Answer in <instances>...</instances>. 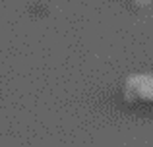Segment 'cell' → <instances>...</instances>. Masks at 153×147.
Instances as JSON below:
<instances>
[{"label": "cell", "instance_id": "2", "mask_svg": "<svg viewBox=\"0 0 153 147\" xmlns=\"http://www.w3.org/2000/svg\"><path fill=\"white\" fill-rule=\"evenodd\" d=\"M130 2H132V6H134L136 10H143V8L149 6L153 0H130Z\"/></svg>", "mask_w": 153, "mask_h": 147}, {"label": "cell", "instance_id": "1", "mask_svg": "<svg viewBox=\"0 0 153 147\" xmlns=\"http://www.w3.org/2000/svg\"><path fill=\"white\" fill-rule=\"evenodd\" d=\"M124 99L126 101H134V99L153 101V78H149V75H132L124 85Z\"/></svg>", "mask_w": 153, "mask_h": 147}]
</instances>
